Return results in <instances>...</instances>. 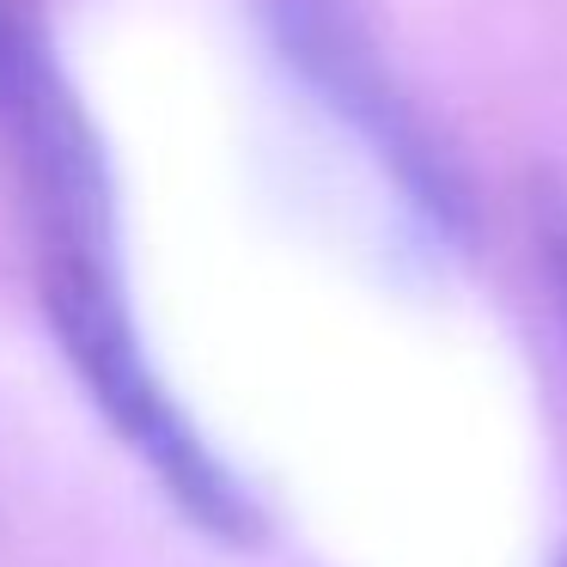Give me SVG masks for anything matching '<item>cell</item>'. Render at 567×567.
<instances>
[{
    "label": "cell",
    "instance_id": "7a4b0ae2",
    "mask_svg": "<svg viewBox=\"0 0 567 567\" xmlns=\"http://www.w3.org/2000/svg\"><path fill=\"white\" fill-rule=\"evenodd\" d=\"M0 147L19 165L43 257H111V172L31 0H0Z\"/></svg>",
    "mask_w": 567,
    "mask_h": 567
},
{
    "label": "cell",
    "instance_id": "3957f363",
    "mask_svg": "<svg viewBox=\"0 0 567 567\" xmlns=\"http://www.w3.org/2000/svg\"><path fill=\"white\" fill-rule=\"evenodd\" d=\"M275 25H281L293 62L323 86V99L367 135V147L379 153V165L396 177V189H403L445 238H464L470 233L464 184L452 177V159L433 147L421 116L403 104L396 80L379 68L367 31L348 13V0H275Z\"/></svg>",
    "mask_w": 567,
    "mask_h": 567
},
{
    "label": "cell",
    "instance_id": "277c9868",
    "mask_svg": "<svg viewBox=\"0 0 567 567\" xmlns=\"http://www.w3.org/2000/svg\"><path fill=\"white\" fill-rule=\"evenodd\" d=\"M537 245H543V269H549L555 306H561V318H567V196L537 202Z\"/></svg>",
    "mask_w": 567,
    "mask_h": 567
},
{
    "label": "cell",
    "instance_id": "6da1fadb",
    "mask_svg": "<svg viewBox=\"0 0 567 567\" xmlns=\"http://www.w3.org/2000/svg\"><path fill=\"white\" fill-rule=\"evenodd\" d=\"M43 311L62 342L68 367L92 391L99 415L128 440V452L147 464V476L220 543H257L262 537V506L245 488L233 464L196 433V421L177 409L165 391L159 367H153L147 342H141L135 318L123 306L111 257H43Z\"/></svg>",
    "mask_w": 567,
    "mask_h": 567
}]
</instances>
